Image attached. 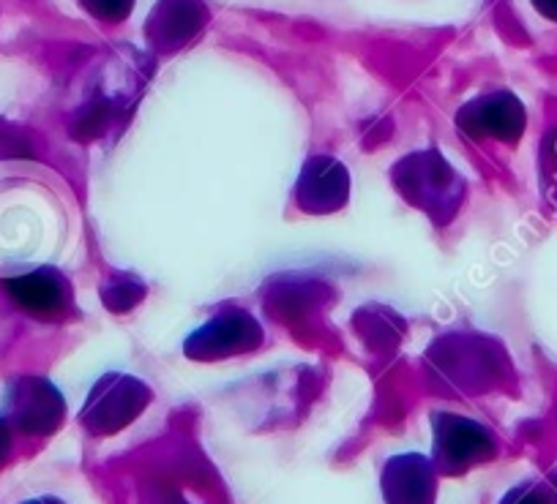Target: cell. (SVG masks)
Here are the masks:
<instances>
[{"instance_id": "1", "label": "cell", "mask_w": 557, "mask_h": 504, "mask_svg": "<svg viewBox=\"0 0 557 504\" xmlns=\"http://www.w3.org/2000/svg\"><path fill=\"white\" fill-rule=\"evenodd\" d=\"M391 178L410 205L421 207L441 224L448 222L462 205L465 180L435 150H421L401 159Z\"/></svg>"}, {"instance_id": "2", "label": "cell", "mask_w": 557, "mask_h": 504, "mask_svg": "<svg viewBox=\"0 0 557 504\" xmlns=\"http://www.w3.org/2000/svg\"><path fill=\"white\" fill-rule=\"evenodd\" d=\"M262 344V327L249 311L238 305H224L216 316L206 322L186 339V355L195 361H219V357L240 355Z\"/></svg>"}, {"instance_id": "3", "label": "cell", "mask_w": 557, "mask_h": 504, "mask_svg": "<svg viewBox=\"0 0 557 504\" xmlns=\"http://www.w3.org/2000/svg\"><path fill=\"white\" fill-rule=\"evenodd\" d=\"M206 0H159L146 20V41L159 55H173L206 30Z\"/></svg>"}, {"instance_id": "4", "label": "cell", "mask_w": 557, "mask_h": 504, "mask_svg": "<svg viewBox=\"0 0 557 504\" xmlns=\"http://www.w3.org/2000/svg\"><path fill=\"white\" fill-rule=\"evenodd\" d=\"M350 200V173L334 155H312L296 180V202L304 213H336Z\"/></svg>"}, {"instance_id": "5", "label": "cell", "mask_w": 557, "mask_h": 504, "mask_svg": "<svg viewBox=\"0 0 557 504\" xmlns=\"http://www.w3.org/2000/svg\"><path fill=\"white\" fill-rule=\"evenodd\" d=\"M9 298L36 319H61L72 311V284L55 267H36L3 281Z\"/></svg>"}, {"instance_id": "6", "label": "cell", "mask_w": 557, "mask_h": 504, "mask_svg": "<svg viewBox=\"0 0 557 504\" xmlns=\"http://www.w3.org/2000/svg\"><path fill=\"white\" fill-rule=\"evenodd\" d=\"M9 410L25 431H50L52 423L63 417V399L45 379H20L9 390Z\"/></svg>"}, {"instance_id": "7", "label": "cell", "mask_w": 557, "mask_h": 504, "mask_svg": "<svg viewBox=\"0 0 557 504\" xmlns=\"http://www.w3.org/2000/svg\"><path fill=\"white\" fill-rule=\"evenodd\" d=\"M517 115H522V110H519L511 96L492 93L462 106L457 123L470 137H508L506 128H517Z\"/></svg>"}, {"instance_id": "8", "label": "cell", "mask_w": 557, "mask_h": 504, "mask_svg": "<svg viewBox=\"0 0 557 504\" xmlns=\"http://www.w3.org/2000/svg\"><path fill=\"white\" fill-rule=\"evenodd\" d=\"M148 399H151V390H146V385L143 382H137V379L132 377H123V374H110V377H104L99 385H96L94 395H90V401H99V404H110V406H107V410L88 412L85 417L99 415V420H94L96 426H104V423H110L112 417H115V426H117V423L123 420H132V417L143 410V404H146Z\"/></svg>"}, {"instance_id": "9", "label": "cell", "mask_w": 557, "mask_h": 504, "mask_svg": "<svg viewBox=\"0 0 557 504\" xmlns=\"http://www.w3.org/2000/svg\"><path fill=\"white\" fill-rule=\"evenodd\" d=\"M94 20L104 25H121L132 17L137 0H77Z\"/></svg>"}, {"instance_id": "10", "label": "cell", "mask_w": 557, "mask_h": 504, "mask_svg": "<svg viewBox=\"0 0 557 504\" xmlns=\"http://www.w3.org/2000/svg\"><path fill=\"white\" fill-rule=\"evenodd\" d=\"M9 448H12V437H9V426L0 420V464L9 458Z\"/></svg>"}, {"instance_id": "11", "label": "cell", "mask_w": 557, "mask_h": 504, "mask_svg": "<svg viewBox=\"0 0 557 504\" xmlns=\"http://www.w3.org/2000/svg\"><path fill=\"white\" fill-rule=\"evenodd\" d=\"M533 7L539 9L544 17L549 20H557V0H533Z\"/></svg>"}]
</instances>
